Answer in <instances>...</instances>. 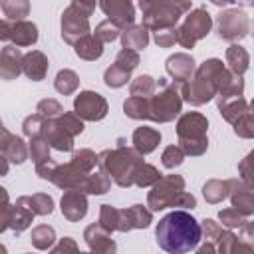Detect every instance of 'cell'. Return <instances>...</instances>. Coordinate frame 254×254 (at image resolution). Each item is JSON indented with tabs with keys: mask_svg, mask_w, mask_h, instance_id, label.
I'll list each match as a JSON object with an SVG mask.
<instances>
[{
	"mask_svg": "<svg viewBox=\"0 0 254 254\" xmlns=\"http://www.w3.org/2000/svg\"><path fill=\"white\" fill-rule=\"evenodd\" d=\"M155 236L165 252L183 254L198 248V242L202 240V224L187 210H173L159 220Z\"/></svg>",
	"mask_w": 254,
	"mask_h": 254,
	"instance_id": "6da1fadb",
	"label": "cell"
},
{
	"mask_svg": "<svg viewBox=\"0 0 254 254\" xmlns=\"http://www.w3.org/2000/svg\"><path fill=\"white\" fill-rule=\"evenodd\" d=\"M234 73L224 67V64L216 58H210L202 62L194 75L183 83V99L189 101L190 105H202L210 101L218 91L230 81Z\"/></svg>",
	"mask_w": 254,
	"mask_h": 254,
	"instance_id": "7a4b0ae2",
	"label": "cell"
},
{
	"mask_svg": "<svg viewBox=\"0 0 254 254\" xmlns=\"http://www.w3.org/2000/svg\"><path fill=\"white\" fill-rule=\"evenodd\" d=\"M143 153H139L135 147L129 149L125 147V141L119 139L117 147L115 149H107V151H101L99 157H97V165L99 169H103L115 185L119 187H131L135 185L133 179H135V171L139 169V165H143Z\"/></svg>",
	"mask_w": 254,
	"mask_h": 254,
	"instance_id": "3957f363",
	"label": "cell"
},
{
	"mask_svg": "<svg viewBox=\"0 0 254 254\" xmlns=\"http://www.w3.org/2000/svg\"><path fill=\"white\" fill-rule=\"evenodd\" d=\"M183 83L167 77H159L157 93L149 95V119L155 123L173 121L183 107Z\"/></svg>",
	"mask_w": 254,
	"mask_h": 254,
	"instance_id": "277c9868",
	"label": "cell"
},
{
	"mask_svg": "<svg viewBox=\"0 0 254 254\" xmlns=\"http://www.w3.org/2000/svg\"><path fill=\"white\" fill-rule=\"evenodd\" d=\"M97 157L99 155H95L89 149L75 151L69 163L58 165V169H56V173L52 177V183L56 187L64 189V190H67V189H79L81 190L85 179L89 177V173L97 165Z\"/></svg>",
	"mask_w": 254,
	"mask_h": 254,
	"instance_id": "5b68a950",
	"label": "cell"
},
{
	"mask_svg": "<svg viewBox=\"0 0 254 254\" xmlns=\"http://www.w3.org/2000/svg\"><path fill=\"white\" fill-rule=\"evenodd\" d=\"M206 129H208V121L204 115L196 111L181 115V119L177 121V135H179V145L187 155L198 157L206 151L208 147Z\"/></svg>",
	"mask_w": 254,
	"mask_h": 254,
	"instance_id": "8992f818",
	"label": "cell"
},
{
	"mask_svg": "<svg viewBox=\"0 0 254 254\" xmlns=\"http://www.w3.org/2000/svg\"><path fill=\"white\" fill-rule=\"evenodd\" d=\"M190 8V0H165L157 8L143 14V26L149 30H161L177 26L181 16Z\"/></svg>",
	"mask_w": 254,
	"mask_h": 254,
	"instance_id": "52a82bcc",
	"label": "cell"
},
{
	"mask_svg": "<svg viewBox=\"0 0 254 254\" xmlns=\"http://www.w3.org/2000/svg\"><path fill=\"white\" fill-rule=\"evenodd\" d=\"M183 190H185V179L181 175L161 177L149 190L147 204L151 206V210H163V208L175 206V202Z\"/></svg>",
	"mask_w": 254,
	"mask_h": 254,
	"instance_id": "ba28073f",
	"label": "cell"
},
{
	"mask_svg": "<svg viewBox=\"0 0 254 254\" xmlns=\"http://www.w3.org/2000/svg\"><path fill=\"white\" fill-rule=\"evenodd\" d=\"M210 28H212L210 14L204 8H196L185 18L183 26L179 28V42L177 44H181L183 48L190 50V48H194V44L198 40H202L210 32Z\"/></svg>",
	"mask_w": 254,
	"mask_h": 254,
	"instance_id": "9c48e42d",
	"label": "cell"
},
{
	"mask_svg": "<svg viewBox=\"0 0 254 254\" xmlns=\"http://www.w3.org/2000/svg\"><path fill=\"white\" fill-rule=\"evenodd\" d=\"M218 36L226 42H240L250 32V20L242 10H222L216 18Z\"/></svg>",
	"mask_w": 254,
	"mask_h": 254,
	"instance_id": "30bf717a",
	"label": "cell"
},
{
	"mask_svg": "<svg viewBox=\"0 0 254 254\" xmlns=\"http://www.w3.org/2000/svg\"><path fill=\"white\" fill-rule=\"evenodd\" d=\"M0 38L4 42L12 40L14 46H18V48H26V46H32L38 42V28H36V24L28 22V20L12 22V20L4 18L0 22Z\"/></svg>",
	"mask_w": 254,
	"mask_h": 254,
	"instance_id": "8fae6325",
	"label": "cell"
},
{
	"mask_svg": "<svg viewBox=\"0 0 254 254\" xmlns=\"http://www.w3.org/2000/svg\"><path fill=\"white\" fill-rule=\"evenodd\" d=\"M73 113L83 121H99L107 115V101L95 91H81L73 99Z\"/></svg>",
	"mask_w": 254,
	"mask_h": 254,
	"instance_id": "7c38bea8",
	"label": "cell"
},
{
	"mask_svg": "<svg viewBox=\"0 0 254 254\" xmlns=\"http://www.w3.org/2000/svg\"><path fill=\"white\" fill-rule=\"evenodd\" d=\"M89 34V20L75 6H67L62 14V38L67 44H75Z\"/></svg>",
	"mask_w": 254,
	"mask_h": 254,
	"instance_id": "4fadbf2b",
	"label": "cell"
},
{
	"mask_svg": "<svg viewBox=\"0 0 254 254\" xmlns=\"http://www.w3.org/2000/svg\"><path fill=\"white\" fill-rule=\"evenodd\" d=\"M101 10L105 12L107 20L115 22L121 30L133 26L135 22V6L131 0H99Z\"/></svg>",
	"mask_w": 254,
	"mask_h": 254,
	"instance_id": "5bb4252c",
	"label": "cell"
},
{
	"mask_svg": "<svg viewBox=\"0 0 254 254\" xmlns=\"http://www.w3.org/2000/svg\"><path fill=\"white\" fill-rule=\"evenodd\" d=\"M151 222H153L151 210H147L143 204H133L129 208H121L119 210L117 230L119 232H127V230H135V228H147Z\"/></svg>",
	"mask_w": 254,
	"mask_h": 254,
	"instance_id": "9a60e30c",
	"label": "cell"
},
{
	"mask_svg": "<svg viewBox=\"0 0 254 254\" xmlns=\"http://www.w3.org/2000/svg\"><path fill=\"white\" fill-rule=\"evenodd\" d=\"M0 149H2V157L10 163H24L30 155V147H26L24 139L18 135H12L6 127H2V141H0Z\"/></svg>",
	"mask_w": 254,
	"mask_h": 254,
	"instance_id": "2e32d148",
	"label": "cell"
},
{
	"mask_svg": "<svg viewBox=\"0 0 254 254\" xmlns=\"http://www.w3.org/2000/svg\"><path fill=\"white\" fill-rule=\"evenodd\" d=\"M62 212L69 222H77L87 212V198L79 189H67L62 196Z\"/></svg>",
	"mask_w": 254,
	"mask_h": 254,
	"instance_id": "e0dca14e",
	"label": "cell"
},
{
	"mask_svg": "<svg viewBox=\"0 0 254 254\" xmlns=\"http://www.w3.org/2000/svg\"><path fill=\"white\" fill-rule=\"evenodd\" d=\"M42 137L50 143V147H54L58 151L69 153L73 149V135H69L56 119H48L46 117V123H44V129H42Z\"/></svg>",
	"mask_w": 254,
	"mask_h": 254,
	"instance_id": "ac0fdd59",
	"label": "cell"
},
{
	"mask_svg": "<svg viewBox=\"0 0 254 254\" xmlns=\"http://www.w3.org/2000/svg\"><path fill=\"white\" fill-rule=\"evenodd\" d=\"M228 196H230L232 206L236 210H240L244 216L254 214V190L248 185H244L242 179L240 181L230 179V192H228Z\"/></svg>",
	"mask_w": 254,
	"mask_h": 254,
	"instance_id": "d6986e66",
	"label": "cell"
},
{
	"mask_svg": "<svg viewBox=\"0 0 254 254\" xmlns=\"http://www.w3.org/2000/svg\"><path fill=\"white\" fill-rule=\"evenodd\" d=\"M22 60L24 56L20 54L18 46H4L0 54V75L2 79L10 81L16 79L24 69H22Z\"/></svg>",
	"mask_w": 254,
	"mask_h": 254,
	"instance_id": "ffe728a7",
	"label": "cell"
},
{
	"mask_svg": "<svg viewBox=\"0 0 254 254\" xmlns=\"http://www.w3.org/2000/svg\"><path fill=\"white\" fill-rule=\"evenodd\" d=\"M109 234H111L109 230H105L99 222H95V224H89V226L85 228L83 238H85L89 250H93V252H115L117 246H115V242L109 238Z\"/></svg>",
	"mask_w": 254,
	"mask_h": 254,
	"instance_id": "44dd1931",
	"label": "cell"
},
{
	"mask_svg": "<svg viewBox=\"0 0 254 254\" xmlns=\"http://www.w3.org/2000/svg\"><path fill=\"white\" fill-rule=\"evenodd\" d=\"M194 60L189 54H175L167 60V73L175 81H189L194 75Z\"/></svg>",
	"mask_w": 254,
	"mask_h": 254,
	"instance_id": "7402d4cb",
	"label": "cell"
},
{
	"mask_svg": "<svg viewBox=\"0 0 254 254\" xmlns=\"http://www.w3.org/2000/svg\"><path fill=\"white\" fill-rule=\"evenodd\" d=\"M48 58L40 52V50H32L28 54H24V60H22V69L26 73L28 79L32 81H42L48 73Z\"/></svg>",
	"mask_w": 254,
	"mask_h": 254,
	"instance_id": "603a6c76",
	"label": "cell"
},
{
	"mask_svg": "<svg viewBox=\"0 0 254 254\" xmlns=\"http://www.w3.org/2000/svg\"><path fill=\"white\" fill-rule=\"evenodd\" d=\"M159 143H161V133L153 127H137L133 131V147L143 155L155 151Z\"/></svg>",
	"mask_w": 254,
	"mask_h": 254,
	"instance_id": "cb8c5ba5",
	"label": "cell"
},
{
	"mask_svg": "<svg viewBox=\"0 0 254 254\" xmlns=\"http://www.w3.org/2000/svg\"><path fill=\"white\" fill-rule=\"evenodd\" d=\"M73 50H75V54L81 60L93 62V60L101 58V54H103V42L95 34H87V36H83L81 40H77L73 44Z\"/></svg>",
	"mask_w": 254,
	"mask_h": 254,
	"instance_id": "d4e9b609",
	"label": "cell"
},
{
	"mask_svg": "<svg viewBox=\"0 0 254 254\" xmlns=\"http://www.w3.org/2000/svg\"><path fill=\"white\" fill-rule=\"evenodd\" d=\"M121 44L129 50H143L149 44V28L147 26H129L121 32Z\"/></svg>",
	"mask_w": 254,
	"mask_h": 254,
	"instance_id": "484cf974",
	"label": "cell"
},
{
	"mask_svg": "<svg viewBox=\"0 0 254 254\" xmlns=\"http://www.w3.org/2000/svg\"><path fill=\"white\" fill-rule=\"evenodd\" d=\"M16 202L28 206L38 216H46V214H52L54 212V198L50 194H44V192H36L32 196H28V194L26 196H20Z\"/></svg>",
	"mask_w": 254,
	"mask_h": 254,
	"instance_id": "4316f807",
	"label": "cell"
},
{
	"mask_svg": "<svg viewBox=\"0 0 254 254\" xmlns=\"http://www.w3.org/2000/svg\"><path fill=\"white\" fill-rule=\"evenodd\" d=\"M222 226L218 222H214L212 218H204L202 220V236H204V244L198 246V252H214L218 248V240L222 236Z\"/></svg>",
	"mask_w": 254,
	"mask_h": 254,
	"instance_id": "83f0119b",
	"label": "cell"
},
{
	"mask_svg": "<svg viewBox=\"0 0 254 254\" xmlns=\"http://www.w3.org/2000/svg\"><path fill=\"white\" fill-rule=\"evenodd\" d=\"M226 64H228V67H230L232 73L242 75V73L248 69V64H250L248 52H246L242 46L232 44V46L226 50Z\"/></svg>",
	"mask_w": 254,
	"mask_h": 254,
	"instance_id": "f1b7e54d",
	"label": "cell"
},
{
	"mask_svg": "<svg viewBox=\"0 0 254 254\" xmlns=\"http://www.w3.org/2000/svg\"><path fill=\"white\" fill-rule=\"evenodd\" d=\"M109 187H111V177L103 169H99V171H91L89 173V177L85 179L81 190L89 192V194H103V192L109 190Z\"/></svg>",
	"mask_w": 254,
	"mask_h": 254,
	"instance_id": "f546056e",
	"label": "cell"
},
{
	"mask_svg": "<svg viewBox=\"0 0 254 254\" xmlns=\"http://www.w3.org/2000/svg\"><path fill=\"white\" fill-rule=\"evenodd\" d=\"M218 109H220V115L228 123H234L238 117H242L246 111H250V105L244 101V97H232L224 103H218Z\"/></svg>",
	"mask_w": 254,
	"mask_h": 254,
	"instance_id": "4dcf8cb0",
	"label": "cell"
},
{
	"mask_svg": "<svg viewBox=\"0 0 254 254\" xmlns=\"http://www.w3.org/2000/svg\"><path fill=\"white\" fill-rule=\"evenodd\" d=\"M228 192H230V181L212 179L202 187V194H204L206 202H210V204H216V202L224 200L228 196Z\"/></svg>",
	"mask_w": 254,
	"mask_h": 254,
	"instance_id": "1f68e13d",
	"label": "cell"
},
{
	"mask_svg": "<svg viewBox=\"0 0 254 254\" xmlns=\"http://www.w3.org/2000/svg\"><path fill=\"white\" fill-rule=\"evenodd\" d=\"M123 111L131 119H149V97L129 95L123 103Z\"/></svg>",
	"mask_w": 254,
	"mask_h": 254,
	"instance_id": "d6a6232c",
	"label": "cell"
},
{
	"mask_svg": "<svg viewBox=\"0 0 254 254\" xmlns=\"http://www.w3.org/2000/svg\"><path fill=\"white\" fill-rule=\"evenodd\" d=\"M77 85H79V77L73 69H60L54 79V87L62 95H71L77 89Z\"/></svg>",
	"mask_w": 254,
	"mask_h": 254,
	"instance_id": "836d02e7",
	"label": "cell"
},
{
	"mask_svg": "<svg viewBox=\"0 0 254 254\" xmlns=\"http://www.w3.org/2000/svg\"><path fill=\"white\" fill-rule=\"evenodd\" d=\"M30 240H32L34 248H38V250H50V248L54 246V242H56V232H54V228L48 226V224H38V226L32 230Z\"/></svg>",
	"mask_w": 254,
	"mask_h": 254,
	"instance_id": "e575fe53",
	"label": "cell"
},
{
	"mask_svg": "<svg viewBox=\"0 0 254 254\" xmlns=\"http://www.w3.org/2000/svg\"><path fill=\"white\" fill-rule=\"evenodd\" d=\"M2 12L12 22L24 20L30 14V0H2Z\"/></svg>",
	"mask_w": 254,
	"mask_h": 254,
	"instance_id": "d590c367",
	"label": "cell"
},
{
	"mask_svg": "<svg viewBox=\"0 0 254 254\" xmlns=\"http://www.w3.org/2000/svg\"><path fill=\"white\" fill-rule=\"evenodd\" d=\"M155 89H157V81L151 75H139L129 85L131 95H137V97H149L155 93Z\"/></svg>",
	"mask_w": 254,
	"mask_h": 254,
	"instance_id": "8d00e7d4",
	"label": "cell"
},
{
	"mask_svg": "<svg viewBox=\"0 0 254 254\" xmlns=\"http://www.w3.org/2000/svg\"><path fill=\"white\" fill-rule=\"evenodd\" d=\"M159 179H161V173H159L153 165L143 163V165H139V169L135 171V179H133V183H135L137 187H153Z\"/></svg>",
	"mask_w": 254,
	"mask_h": 254,
	"instance_id": "74e56055",
	"label": "cell"
},
{
	"mask_svg": "<svg viewBox=\"0 0 254 254\" xmlns=\"http://www.w3.org/2000/svg\"><path fill=\"white\" fill-rule=\"evenodd\" d=\"M129 77H131V71H127V69H123V67H119L115 64L109 65L105 69V75H103L105 85H109V87H121V85H125L129 81Z\"/></svg>",
	"mask_w": 254,
	"mask_h": 254,
	"instance_id": "f35d334b",
	"label": "cell"
},
{
	"mask_svg": "<svg viewBox=\"0 0 254 254\" xmlns=\"http://www.w3.org/2000/svg\"><path fill=\"white\" fill-rule=\"evenodd\" d=\"M185 157H187V153L183 151L181 145H169V147L163 151L161 163H163L165 169H175V167H179V165L185 161Z\"/></svg>",
	"mask_w": 254,
	"mask_h": 254,
	"instance_id": "ab89813d",
	"label": "cell"
},
{
	"mask_svg": "<svg viewBox=\"0 0 254 254\" xmlns=\"http://www.w3.org/2000/svg\"><path fill=\"white\" fill-rule=\"evenodd\" d=\"M99 224L105 230H109V232L117 230V224H119V208H115L111 204H101V208H99Z\"/></svg>",
	"mask_w": 254,
	"mask_h": 254,
	"instance_id": "60d3db41",
	"label": "cell"
},
{
	"mask_svg": "<svg viewBox=\"0 0 254 254\" xmlns=\"http://www.w3.org/2000/svg\"><path fill=\"white\" fill-rule=\"evenodd\" d=\"M121 32H123V30H121L115 22H111V20H103V22H99L97 28H95V36H97L103 44L117 40V38L121 36Z\"/></svg>",
	"mask_w": 254,
	"mask_h": 254,
	"instance_id": "b9f144b4",
	"label": "cell"
},
{
	"mask_svg": "<svg viewBox=\"0 0 254 254\" xmlns=\"http://www.w3.org/2000/svg\"><path fill=\"white\" fill-rule=\"evenodd\" d=\"M30 157L34 163H40V161L50 157V143L42 135L30 137Z\"/></svg>",
	"mask_w": 254,
	"mask_h": 254,
	"instance_id": "7bdbcfd3",
	"label": "cell"
},
{
	"mask_svg": "<svg viewBox=\"0 0 254 254\" xmlns=\"http://www.w3.org/2000/svg\"><path fill=\"white\" fill-rule=\"evenodd\" d=\"M232 125H234V133L236 135H240L244 139H252L254 137V113L252 111H246Z\"/></svg>",
	"mask_w": 254,
	"mask_h": 254,
	"instance_id": "ee69618b",
	"label": "cell"
},
{
	"mask_svg": "<svg viewBox=\"0 0 254 254\" xmlns=\"http://www.w3.org/2000/svg\"><path fill=\"white\" fill-rule=\"evenodd\" d=\"M44 123H46V117L40 115V113L36 111L34 115H28V117L24 119V123H22V131H24L26 137H38V135H42Z\"/></svg>",
	"mask_w": 254,
	"mask_h": 254,
	"instance_id": "f6af8a7d",
	"label": "cell"
},
{
	"mask_svg": "<svg viewBox=\"0 0 254 254\" xmlns=\"http://www.w3.org/2000/svg\"><path fill=\"white\" fill-rule=\"evenodd\" d=\"M56 121L69 133V135H79L83 131V119L77 117L75 113H62L60 117H56Z\"/></svg>",
	"mask_w": 254,
	"mask_h": 254,
	"instance_id": "bcb514c9",
	"label": "cell"
},
{
	"mask_svg": "<svg viewBox=\"0 0 254 254\" xmlns=\"http://www.w3.org/2000/svg\"><path fill=\"white\" fill-rule=\"evenodd\" d=\"M155 44L159 48H171L179 42V28L171 26V28H161V30H155Z\"/></svg>",
	"mask_w": 254,
	"mask_h": 254,
	"instance_id": "7dc6e473",
	"label": "cell"
},
{
	"mask_svg": "<svg viewBox=\"0 0 254 254\" xmlns=\"http://www.w3.org/2000/svg\"><path fill=\"white\" fill-rule=\"evenodd\" d=\"M238 173L244 185L254 189V151H250L240 163H238Z\"/></svg>",
	"mask_w": 254,
	"mask_h": 254,
	"instance_id": "c3c4849f",
	"label": "cell"
},
{
	"mask_svg": "<svg viewBox=\"0 0 254 254\" xmlns=\"http://www.w3.org/2000/svg\"><path fill=\"white\" fill-rule=\"evenodd\" d=\"M115 65L127 69V71H133L137 65H139V54L137 50H129V48H123L117 58H115Z\"/></svg>",
	"mask_w": 254,
	"mask_h": 254,
	"instance_id": "681fc988",
	"label": "cell"
},
{
	"mask_svg": "<svg viewBox=\"0 0 254 254\" xmlns=\"http://www.w3.org/2000/svg\"><path fill=\"white\" fill-rule=\"evenodd\" d=\"M218 218H220L222 226H226V228H238V226H242V224L246 222V220H244L246 216H244L240 210H236L234 206L220 210V212H218Z\"/></svg>",
	"mask_w": 254,
	"mask_h": 254,
	"instance_id": "f907efd6",
	"label": "cell"
},
{
	"mask_svg": "<svg viewBox=\"0 0 254 254\" xmlns=\"http://www.w3.org/2000/svg\"><path fill=\"white\" fill-rule=\"evenodd\" d=\"M36 111L48 119H56L64 113V107L56 101V99H42L38 105H36Z\"/></svg>",
	"mask_w": 254,
	"mask_h": 254,
	"instance_id": "816d5d0a",
	"label": "cell"
},
{
	"mask_svg": "<svg viewBox=\"0 0 254 254\" xmlns=\"http://www.w3.org/2000/svg\"><path fill=\"white\" fill-rule=\"evenodd\" d=\"M56 169H58V163H56L52 157H48V159L36 163V173H38V177L44 179V181H52Z\"/></svg>",
	"mask_w": 254,
	"mask_h": 254,
	"instance_id": "f5cc1de1",
	"label": "cell"
},
{
	"mask_svg": "<svg viewBox=\"0 0 254 254\" xmlns=\"http://www.w3.org/2000/svg\"><path fill=\"white\" fill-rule=\"evenodd\" d=\"M238 240L248 250H254V222H244L242 226H238Z\"/></svg>",
	"mask_w": 254,
	"mask_h": 254,
	"instance_id": "db71d44e",
	"label": "cell"
},
{
	"mask_svg": "<svg viewBox=\"0 0 254 254\" xmlns=\"http://www.w3.org/2000/svg\"><path fill=\"white\" fill-rule=\"evenodd\" d=\"M95 4H97V0H71V6H75V8H77L81 14H85L87 18L93 14Z\"/></svg>",
	"mask_w": 254,
	"mask_h": 254,
	"instance_id": "11a10c76",
	"label": "cell"
},
{
	"mask_svg": "<svg viewBox=\"0 0 254 254\" xmlns=\"http://www.w3.org/2000/svg\"><path fill=\"white\" fill-rule=\"evenodd\" d=\"M175 206H183V208H194L196 206V198L192 194H189L187 190H183L175 202Z\"/></svg>",
	"mask_w": 254,
	"mask_h": 254,
	"instance_id": "9f6ffc18",
	"label": "cell"
},
{
	"mask_svg": "<svg viewBox=\"0 0 254 254\" xmlns=\"http://www.w3.org/2000/svg\"><path fill=\"white\" fill-rule=\"evenodd\" d=\"M67 250H71V252H75V250H77V244H75L69 236L62 238V240H60V244L52 248V252H67Z\"/></svg>",
	"mask_w": 254,
	"mask_h": 254,
	"instance_id": "6f0895ef",
	"label": "cell"
},
{
	"mask_svg": "<svg viewBox=\"0 0 254 254\" xmlns=\"http://www.w3.org/2000/svg\"><path fill=\"white\" fill-rule=\"evenodd\" d=\"M161 2H165V0H139V8H141L143 14H145V12L153 10V8H157Z\"/></svg>",
	"mask_w": 254,
	"mask_h": 254,
	"instance_id": "680465c9",
	"label": "cell"
},
{
	"mask_svg": "<svg viewBox=\"0 0 254 254\" xmlns=\"http://www.w3.org/2000/svg\"><path fill=\"white\" fill-rule=\"evenodd\" d=\"M214 6H228V4H234V0H210Z\"/></svg>",
	"mask_w": 254,
	"mask_h": 254,
	"instance_id": "91938a15",
	"label": "cell"
},
{
	"mask_svg": "<svg viewBox=\"0 0 254 254\" xmlns=\"http://www.w3.org/2000/svg\"><path fill=\"white\" fill-rule=\"evenodd\" d=\"M234 2H238V4H242V6H250V8H254V0H234Z\"/></svg>",
	"mask_w": 254,
	"mask_h": 254,
	"instance_id": "94428289",
	"label": "cell"
},
{
	"mask_svg": "<svg viewBox=\"0 0 254 254\" xmlns=\"http://www.w3.org/2000/svg\"><path fill=\"white\" fill-rule=\"evenodd\" d=\"M250 111H252V113H254V101H252V103H250Z\"/></svg>",
	"mask_w": 254,
	"mask_h": 254,
	"instance_id": "6125c7cd",
	"label": "cell"
},
{
	"mask_svg": "<svg viewBox=\"0 0 254 254\" xmlns=\"http://www.w3.org/2000/svg\"><path fill=\"white\" fill-rule=\"evenodd\" d=\"M252 28H254V26H252Z\"/></svg>",
	"mask_w": 254,
	"mask_h": 254,
	"instance_id": "be15d7a7",
	"label": "cell"
}]
</instances>
